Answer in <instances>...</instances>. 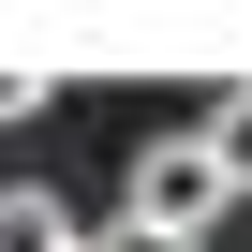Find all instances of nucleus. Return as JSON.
<instances>
[{"label": "nucleus", "instance_id": "f03ea898", "mask_svg": "<svg viewBox=\"0 0 252 252\" xmlns=\"http://www.w3.org/2000/svg\"><path fill=\"white\" fill-rule=\"evenodd\" d=\"M89 222H74V193L60 178H0V252H74Z\"/></svg>", "mask_w": 252, "mask_h": 252}, {"label": "nucleus", "instance_id": "20e7f679", "mask_svg": "<svg viewBox=\"0 0 252 252\" xmlns=\"http://www.w3.org/2000/svg\"><path fill=\"white\" fill-rule=\"evenodd\" d=\"M15 119H45V74H0V134H15Z\"/></svg>", "mask_w": 252, "mask_h": 252}, {"label": "nucleus", "instance_id": "f257e3e1", "mask_svg": "<svg viewBox=\"0 0 252 252\" xmlns=\"http://www.w3.org/2000/svg\"><path fill=\"white\" fill-rule=\"evenodd\" d=\"M208 208H222V178L193 163V134L134 149V208H119V222H163V237H208Z\"/></svg>", "mask_w": 252, "mask_h": 252}, {"label": "nucleus", "instance_id": "7ed1b4c3", "mask_svg": "<svg viewBox=\"0 0 252 252\" xmlns=\"http://www.w3.org/2000/svg\"><path fill=\"white\" fill-rule=\"evenodd\" d=\"M193 163H208L222 193H252V89H222V104L193 119Z\"/></svg>", "mask_w": 252, "mask_h": 252}]
</instances>
